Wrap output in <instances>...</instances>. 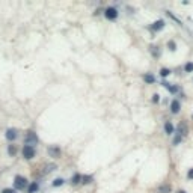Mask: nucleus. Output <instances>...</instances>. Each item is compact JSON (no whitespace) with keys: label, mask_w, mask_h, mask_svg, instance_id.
<instances>
[{"label":"nucleus","mask_w":193,"mask_h":193,"mask_svg":"<svg viewBox=\"0 0 193 193\" xmlns=\"http://www.w3.org/2000/svg\"><path fill=\"white\" fill-rule=\"evenodd\" d=\"M47 154L51 159H60L62 157V149L59 145H48L47 146Z\"/></svg>","instance_id":"0eeeda50"},{"label":"nucleus","mask_w":193,"mask_h":193,"mask_svg":"<svg viewBox=\"0 0 193 193\" xmlns=\"http://www.w3.org/2000/svg\"><path fill=\"white\" fill-rule=\"evenodd\" d=\"M82 174H79V172H75V174H72V176L70 178V184L71 186H79V184H82Z\"/></svg>","instance_id":"2eb2a0df"},{"label":"nucleus","mask_w":193,"mask_h":193,"mask_svg":"<svg viewBox=\"0 0 193 193\" xmlns=\"http://www.w3.org/2000/svg\"><path fill=\"white\" fill-rule=\"evenodd\" d=\"M157 193H172V187H171V184H169V183H163V184H160L159 189H157Z\"/></svg>","instance_id":"f3484780"},{"label":"nucleus","mask_w":193,"mask_h":193,"mask_svg":"<svg viewBox=\"0 0 193 193\" xmlns=\"http://www.w3.org/2000/svg\"><path fill=\"white\" fill-rule=\"evenodd\" d=\"M6 152H8V156H9V157H15L17 154H18V145H15V143H9V145L6 146Z\"/></svg>","instance_id":"ddd939ff"},{"label":"nucleus","mask_w":193,"mask_h":193,"mask_svg":"<svg viewBox=\"0 0 193 193\" xmlns=\"http://www.w3.org/2000/svg\"><path fill=\"white\" fill-rule=\"evenodd\" d=\"M56 169H57V164H56V163H45L42 168H41V171H39V175L45 176V175H48L50 172H53V171H56Z\"/></svg>","instance_id":"1a4fd4ad"},{"label":"nucleus","mask_w":193,"mask_h":193,"mask_svg":"<svg viewBox=\"0 0 193 193\" xmlns=\"http://www.w3.org/2000/svg\"><path fill=\"white\" fill-rule=\"evenodd\" d=\"M166 48H168L171 53L176 51V42H175V39H169L168 42H166Z\"/></svg>","instance_id":"5701e85b"},{"label":"nucleus","mask_w":193,"mask_h":193,"mask_svg":"<svg viewBox=\"0 0 193 193\" xmlns=\"http://www.w3.org/2000/svg\"><path fill=\"white\" fill-rule=\"evenodd\" d=\"M183 140H184L183 136H179L178 133H174V137H172V145H174V146H178L179 143L183 142Z\"/></svg>","instance_id":"412c9836"},{"label":"nucleus","mask_w":193,"mask_h":193,"mask_svg":"<svg viewBox=\"0 0 193 193\" xmlns=\"http://www.w3.org/2000/svg\"><path fill=\"white\" fill-rule=\"evenodd\" d=\"M38 142H39V137H38L36 131H33V130L26 131V134H24V145H27V146H36Z\"/></svg>","instance_id":"f03ea898"},{"label":"nucleus","mask_w":193,"mask_h":193,"mask_svg":"<svg viewBox=\"0 0 193 193\" xmlns=\"http://www.w3.org/2000/svg\"><path fill=\"white\" fill-rule=\"evenodd\" d=\"M151 103H152V104H159V103H160V95L159 94H154L152 98H151Z\"/></svg>","instance_id":"a878e982"},{"label":"nucleus","mask_w":193,"mask_h":193,"mask_svg":"<svg viewBox=\"0 0 193 193\" xmlns=\"http://www.w3.org/2000/svg\"><path fill=\"white\" fill-rule=\"evenodd\" d=\"M18 136H20V133H18V130H17V128H14V127H9V128H6V131H5V139L8 140V142L14 143L15 140L18 139Z\"/></svg>","instance_id":"423d86ee"},{"label":"nucleus","mask_w":193,"mask_h":193,"mask_svg":"<svg viewBox=\"0 0 193 193\" xmlns=\"http://www.w3.org/2000/svg\"><path fill=\"white\" fill-rule=\"evenodd\" d=\"M63 184H65V179H63V178H55L53 179V181H51V187H62Z\"/></svg>","instance_id":"b1692460"},{"label":"nucleus","mask_w":193,"mask_h":193,"mask_svg":"<svg viewBox=\"0 0 193 193\" xmlns=\"http://www.w3.org/2000/svg\"><path fill=\"white\" fill-rule=\"evenodd\" d=\"M26 190H27V193H36L38 190H39V183H38V181H30Z\"/></svg>","instance_id":"a211bd4d"},{"label":"nucleus","mask_w":193,"mask_h":193,"mask_svg":"<svg viewBox=\"0 0 193 193\" xmlns=\"http://www.w3.org/2000/svg\"><path fill=\"white\" fill-rule=\"evenodd\" d=\"M103 14H104V18H106V20H109V21H116L118 17H119V11L115 8V6H107Z\"/></svg>","instance_id":"7ed1b4c3"},{"label":"nucleus","mask_w":193,"mask_h":193,"mask_svg":"<svg viewBox=\"0 0 193 193\" xmlns=\"http://www.w3.org/2000/svg\"><path fill=\"white\" fill-rule=\"evenodd\" d=\"M163 128H164V133L168 134V136H174V133H175V125H174L171 121H164Z\"/></svg>","instance_id":"9b49d317"},{"label":"nucleus","mask_w":193,"mask_h":193,"mask_svg":"<svg viewBox=\"0 0 193 193\" xmlns=\"http://www.w3.org/2000/svg\"><path fill=\"white\" fill-rule=\"evenodd\" d=\"M169 109H171V113H172V115H178L179 112H181V101H179V98H174V100L171 101Z\"/></svg>","instance_id":"9d476101"},{"label":"nucleus","mask_w":193,"mask_h":193,"mask_svg":"<svg viewBox=\"0 0 193 193\" xmlns=\"http://www.w3.org/2000/svg\"><path fill=\"white\" fill-rule=\"evenodd\" d=\"M168 92L171 94V95H178L179 92H183L181 91V86H179V85H175V83H171L169 86H168Z\"/></svg>","instance_id":"4468645a"},{"label":"nucleus","mask_w":193,"mask_h":193,"mask_svg":"<svg viewBox=\"0 0 193 193\" xmlns=\"http://www.w3.org/2000/svg\"><path fill=\"white\" fill-rule=\"evenodd\" d=\"M14 190L15 192H23V190H26L27 189V186H29V179L26 178V176H23V175H15L14 176Z\"/></svg>","instance_id":"f257e3e1"},{"label":"nucleus","mask_w":193,"mask_h":193,"mask_svg":"<svg viewBox=\"0 0 193 193\" xmlns=\"http://www.w3.org/2000/svg\"><path fill=\"white\" fill-rule=\"evenodd\" d=\"M171 74H172V71H171L169 68H166V67H161L160 71H159V75L161 77V80H166Z\"/></svg>","instance_id":"6ab92c4d"},{"label":"nucleus","mask_w":193,"mask_h":193,"mask_svg":"<svg viewBox=\"0 0 193 193\" xmlns=\"http://www.w3.org/2000/svg\"><path fill=\"white\" fill-rule=\"evenodd\" d=\"M94 183V175H83L82 176V186H88Z\"/></svg>","instance_id":"4be33fe9"},{"label":"nucleus","mask_w":193,"mask_h":193,"mask_svg":"<svg viewBox=\"0 0 193 193\" xmlns=\"http://www.w3.org/2000/svg\"><path fill=\"white\" fill-rule=\"evenodd\" d=\"M166 15H168V17H169V18H171V20H172L174 23H176V24L179 26V27H184V24H183V21H181V20H179V18H178L176 15H174V14H172V12H171V11H166Z\"/></svg>","instance_id":"aec40b11"},{"label":"nucleus","mask_w":193,"mask_h":193,"mask_svg":"<svg viewBox=\"0 0 193 193\" xmlns=\"http://www.w3.org/2000/svg\"><path fill=\"white\" fill-rule=\"evenodd\" d=\"M21 156L24 160H33L36 157V148L35 146H27V145H23L21 148Z\"/></svg>","instance_id":"20e7f679"},{"label":"nucleus","mask_w":193,"mask_h":193,"mask_svg":"<svg viewBox=\"0 0 193 193\" xmlns=\"http://www.w3.org/2000/svg\"><path fill=\"white\" fill-rule=\"evenodd\" d=\"M187 179L189 181H193V168H190V169H187Z\"/></svg>","instance_id":"bb28decb"},{"label":"nucleus","mask_w":193,"mask_h":193,"mask_svg":"<svg viewBox=\"0 0 193 193\" xmlns=\"http://www.w3.org/2000/svg\"><path fill=\"white\" fill-rule=\"evenodd\" d=\"M0 193H18V192H15L14 189H3Z\"/></svg>","instance_id":"cd10ccee"},{"label":"nucleus","mask_w":193,"mask_h":193,"mask_svg":"<svg viewBox=\"0 0 193 193\" xmlns=\"http://www.w3.org/2000/svg\"><path fill=\"white\" fill-rule=\"evenodd\" d=\"M169 85H171L169 82H166V80H161V86H163V88H166V89H168V86H169Z\"/></svg>","instance_id":"c85d7f7f"},{"label":"nucleus","mask_w":193,"mask_h":193,"mask_svg":"<svg viewBox=\"0 0 193 193\" xmlns=\"http://www.w3.org/2000/svg\"><path fill=\"white\" fill-rule=\"evenodd\" d=\"M164 27H166V21L160 18V20H156L154 23H151L146 29H148L151 33H157V32H161Z\"/></svg>","instance_id":"39448f33"},{"label":"nucleus","mask_w":193,"mask_h":193,"mask_svg":"<svg viewBox=\"0 0 193 193\" xmlns=\"http://www.w3.org/2000/svg\"><path fill=\"white\" fill-rule=\"evenodd\" d=\"M192 119H193V115H192Z\"/></svg>","instance_id":"7c9ffc66"},{"label":"nucleus","mask_w":193,"mask_h":193,"mask_svg":"<svg viewBox=\"0 0 193 193\" xmlns=\"http://www.w3.org/2000/svg\"><path fill=\"white\" fill-rule=\"evenodd\" d=\"M183 70H184V72H187V74H189V72H193V62H192V60L186 62Z\"/></svg>","instance_id":"393cba45"},{"label":"nucleus","mask_w":193,"mask_h":193,"mask_svg":"<svg viewBox=\"0 0 193 193\" xmlns=\"http://www.w3.org/2000/svg\"><path fill=\"white\" fill-rule=\"evenodd\" d=\"M175 193H187V192H186V190H183V189H179V190H176Z\"/></svg>","instance_id":"c756f323"},{"label":"nucleus","mask_w":193,"mask_h":193,"mask_svg":"<svg viewBox=\"0 0 193 193\" xmlns=\"http://www.w3.org/2000/svg\"><path fill=\"white\" fill-rule=\"evenodd\" d=\"M175 133H178L179 136H183V137L189 136V127H187L186 121H179L178 122V125L175 127Z\"/></svg>","instance_id":"6e6552de"},{"label":"nucleus","mask_w":193,"mask_h":193,"mask_svg":"<svg viewBox=\"0 0 193 193\" xmlns=\"http://www.w3.org/2000/svg\"><path fill=\"white\" fill-rule=\"evenodd\" d=\"M142 79H143V82L146 85H154V83H156V75H154L152 72H145L142 75Z\"/></svg>","instance_id":"dca6fc26"},{"label":"nucleus","mask_w":193,"mask_h":193,"mask_svg":"<svg viewBox=\"0 0 193 193\" xmlns=\"http://www.w3.org/2000/svg\"><path fill=\"white\" fill-rule=\"evenodd\" d=\"M149 53H151V56H152L154 59H159V57L161 56V48H160L159 45L151 44V45H149Z\"/></svg>","instance_id":"f8f14e48"}]
</instances>
